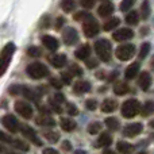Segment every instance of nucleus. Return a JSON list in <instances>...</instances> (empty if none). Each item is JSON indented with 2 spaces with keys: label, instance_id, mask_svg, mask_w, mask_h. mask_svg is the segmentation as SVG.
Returning a JSON list of instances; mask_svg holds the SVG:
<instances>
[{
  "label": "nucleus",
  "instance_id": "49",
  "mask_svg": "<svg viewBox=\"0 0 154 154\" xmlns=\"http://www.w3.org/2000/svg\"><path fill=\"white\" fill-rule=\"evenodd\" d=\"M97 65H99V62L96 61V60H93V58H91V60L88 58V60H87V66L89 68V69H95Z\"/></svg>",
  "mask_w": 154,
  "mask_h": 154
},
{
  "label": "nucleus",
  "instance_id": "28",
  "mask_svg": "<svg viewBox=\"0 0 154 154\" xmlns=\"http://www.w3.org/2000/svg\"><path fill=\"white\" fill-rule=\"evenodd\" d=\"M126 23L130 24V26H137L139 23V15L137 11H130V12L126 15Z\"/></svg>",
  "mask_w": 154,
  "mask_h": 154
},
{
  "label": "nucleus",
  "instance_id": "19",
  "mask_svg": "<svg viewBox=\"0 0 154 154\" xmlns=\"http://www.w3.org/2000/svg\"><path fill=\"white\" fill-rule=\"evenodd\" d=\"M139 68H141V64H139V62H133L131 65H128L127 69L125 70L126 80H133L134 77L139 73Z\"/></svg>",
  "mask_w": 154,
  "mask_h": 154
},
{
  "label": "nucleus",
  "instance_id": "31",
  "mask_svg": "<svg viewBox=\"0 0 154 154\" xmlns=\"http://www.w3.org/2000/svg\"><path fill=\"white\" fill-rule=\"evenodd\" d=\"M153 109H154L153 101H152V100L146 101V103H145V106L141 107V114H142V116H143V118H149L150 115L153 114Z\"/></svg>",
  "mask_w": 154,
  "mask_h": 154
},
{
  "label": "nucleus",
  "instance_id": "37",
  "mask_svg": "<svg viewBox=\"0 0 154 154\" xmlns=\"http://www.w3.org/2000/svg\"><path fill=\"white\" fill-rule=\"evenodd\" d=\"M134 3H135V0H122V3H120V11L122 12L128 11L134 5Z\"/></svg>",
  "mask_w": 154,
  "mask_h": 154
},
{
  "label": "nucleus",
  "instance_id": "15",
  "mask_svg": "<svg viewBox=\"0 0 154 154\" xmlns=\"http://www.w3.org/2000/svg\"><path fill=\"white\" fill-rule=\"evenodd\" d=\"M114 10H115L114 4L109 2H106V3H101V4L99 5L97 14H99V16H101V18H108L109 15H112Z\"/></svg>",
  "mask_w": 154,
  "mask_h": 154
},
{
  "label": "nucleus",
  "instance_id": "24",
  "mask_svg": "<svg viewBox=\"0 0 154 154\" xmlns=\"http://www.w3.org/2000/svg\"><path fill=\"white\" fill-rule=\"evenodd\" d=\"M116 149L120 154H131L133 150H134V146L131 143H128V142H126V141H120V142H118Z\"/></svg>",
  "mask_w": 154,
  "mask_h": 154
},
{
  "label": "nucleus",
  "instance_id": "48",
  "mask_svg": "<svg viewBox=\"0 0 154 154\" xmlns=\"http://www.w3.org/2000/svg\"><path fill=\"white\" fill-rule=\"evenodd\" d=\"M11 141H12V138H11L10 135H7V134H4L2 130H0V142H4V143H11Z\"/></svg>",
  "mask_w": 154,
  "mask_h": 154
},
{
  "label": "nucleus",
  "instance_id": "50",
  "mask_svg": "<svg viewBox=\"0 0 154 154\" xmlns=\"http://www.w3.org/2000/svg\"><path fill=\"white\" fill-rule=\"evenodd\" d=\"M50 106H51V109H53L54 112H57V114H61V112H62V108L60 107V104H57V103H53V101H50Z\"/></svg>",
  "mask_w": 154,
  "mask_h": 154
},
{
  "label": "nucleus",
  "instance_id": "58",
  "mask_svg": "<svg viewBox=\"0 0 154 154\" xmlns=\"http://www.w3.org/2000/svg\"><path fill=\"white\" fill-rule=\"evenodd\" d=\"M7 154H18V153H14V152H10V153H7Z\"/></svg>",
  "mask_w": 154,
  "mask_h": 154
},
{
  "label": "nucleus",
  "instance_id": "46",
  "mask_svg": "<svg viewBox=\"0 0 154 154\" xmlns=\"http://www.w3.org/2000/svg\"><path fill=\"white\" fill-rule=\"evenodd\" d=\"M10 93L12 96H18L19 93H20V85L19 84H15V85H12V87H10Z\"/></svg>",
  "mask_w": 154,
  "mask_h": 154
},
{
  "label": "nucleus",
  "instance_id": "18",
  "mask_svg": "<svg viewBox=\"0 0 154 154\" xmlns=\"http://www.w3.org/2000/svg\"><path fill=\"white\" fill-rule=\"evenodd\" d=\"M138 84H139V88L142 91H147L152 84V76H150L149 72H142L139 75V79H138Z\"/></svg>",
  "mask_w": 154,
  "mask_h": 154
},
{
  "label": "nucleus",
  "instance_id": "20",
  "mask_svg": "<svg viewBox=\"0 0 154 154\" xmlns=\"http://www.w3.org/2000/svg\"><path fill=\"white\" fill-rule=\"evenodd\" d=\"M92 89L91 84L88 81H77L73 85V92L77 93V95H81V93H87Z\"/></svg>",
  "mask_w": 154,
  "mask_h": 154
},
{
  "label": "nucleus",
  "instance_id": "52",
  "mask_svg": "<svg viewBox=\"0 0 154 154\" xmlns=\"http://www.w3.org/2000/svg\"><path fill=\"white\" fill-rule=\"evenodd\" d=\"M64 23H65V19L62 18V16H58V18H57V20H56V29H57V30L61 29Z\"/></svg>",
  "mask_w": 154,
  "mask_h": 154
},
{
  "label": "nucleus",
  "instance_id": "55",
  "mask_svg": "<svg viewBox=\"0 0 154 154\" xmlns=\"http://www.w3.org/2000/svg\"><path fill=\"white\" fill-rule=\"evenodd\" d=\"M103 154H118V153H116V152H114L112 149H104Z\"/></svg>",
  "mask_w": 154,
  "mask_h": 154
},
{
  "label": "nucleus",
  "instance_id": "3",
  "mask_svg": "<svg viewBox=\"0 0 154 154\" xmlns=\"http://www.w3.org/2000/svg\"><path fill=\"white\" fill-rule=\"evenodd\" d=\"M141 103L137 99H128L120 107V114L126 119H133L134 116H137L141 112Z\"/></svg>",
  "mask_w": 154,
  "mask_h": 154
},
{
  "label": "nucleus",
  "instance_id": "27",
  "mask_svg": "<svg viewBox=\"0 0 154 154\" xmlns=\"http://www.w3.org/2000/svg\"><path fill=\"white\" fill-rule=\"evenodd\" d=\"M119 24H120V19L118 18V16H114V18L108 19V20L103 24V30L104 31H111V30L116 29Z\"/></svg>",
  "mask_w": 154,
  "mask_h": 154
},
{
  "label": "nucleus",
  "instance_id": "5",
  "mask_svg": "<svg viewBox=\"0 0 154 154\" xmlns=\"http://www.w3.org/2000/svg\"><path fill=\"white\" fill-rule=\"evenodd\" d=\"M134 54H135V46L133 43H123L115 50V56L119 61H128L134 57Z\"/></svg>",
  "mask_w": 154,
  "mask_h": 154
},
{
  "label": "nucleus",
  "instance_id": "7",
  "mask_svg": "<svg viewBox=\"0 0 154 154\" xmlns=\"http://www.w3.org/2000/svg\"><path fill=\"white\" fill-rule=\"evenodd\" d=\"M15 111L18 112V114L20 115L22 118H24V119H31L32 114H34V111H32V107L30 106V104L27 103L26 100H18V101H15Z\"/></svg>",
  "mask_w": 154,
  "mask_h": 154
},
{
  "label": "nucleus",
  "instance_id": "56",
  "mask_svg": "<svg viewBox=\"0 0 154 154\" xmlns=\"http://www.w3.org/2000/svg\"><path fill=\"white\" fill-rule=\"evenodd\" d=\"M75 154H87V153H85L84 150H77V152H76Z\"/></svg>",
  "mask_w": 154,
  "mask_h": 154
},
{
  "label": "nucleus",
  "instance_id": "35",
  "mask_svg": "<svg viewBox=\"0 0 154 154\" xmlns=\"http://www.w3.org/2000/svg\"><path fill=\"white\" fill-rule=\"evenodd\" d=\"M149 51H150V43L149 42H145V43H142V46H141V50H139V53H138V57L141 60H143V58H146V56L149 54Z\"/></svg>",
  "mask_w": 154,
  "mask_h": 154
},
{
  "label": "nucleus",
  "instance_id": "25",
  "mask_svg": "<svg viewBox=\"0 0 154 154\" xmlns=\"http://www.w3.org/2000/svg\"><path fill=\"white\" fill-rule=\"evenodd\" d=\"M130 91V87H128V84H126V82H116V84L114 85V93L116 96H123L126 95V93Z\"/></svg>",
  "mask_w": 154,
  "mask_h": 154
},
{
  "label": "nucleus",
  "instance_id": "23",
  "mask_svg": "<svg viewBox=\"0 0 154 154\" xmlns=\"http://www.w3.org/2000/svg\"><path fill=\"white\" fill-rule=\"evenodd\" d=\"M61 127H62L64 131L70 133V131H73L77 127V123L72 119V118H62L61 119Z\"/></svg>",
  "mask_w": 154,
  "mask_h": 154
},
{
  "label": "nucleus",
  "instance_id": "16",
  "mask_svg": "<svg viewBox=\"0 0 154 154\" xmlns=\"http://www.w3.org/2000/svg\"><path fill=\"white\" fill-rule=\"evenodd\" d=\"M100 108H101V111L106 112V114H111V112H114L115 109L118 108V103H116V100L108 97V99H106V100L101 101Z\"/></svg>",
  "mask_w": 154,
  "mask_h": 154
},
{
  "label": "nucleus",
  "instance_id": "38",
  "mask_svg": "<svg viewBox=\"0 0 154 154\" xmlns=\"http://www.w3.org/2000/svg\"><path fill=\"white\" fill-rule=\"evenodd\" d=\"M150 15V7H149V0H145L142 3V18L147 19Z\"/></svg>",
  "mask_w": 154,
  "mask_h": 154
},
{
  "label": "nucleus",
  "instance_id": "39",
  "mask_svg": "<svg viewBox=\"0 0 154 154\" xmlns=\"http://www.w3.org/2000/svg\"><path fill=\"white\" fill-rule=\"evenodd\" d=\"M69 73L72 76H81L82 75V69L80 68V65L73 64V65H70V68H69Z\"/></svg>",
  "mask_w": 154,
  "mask_h": 154
},
{
  "label": "nucleus",
  "instance_id": "32",
  "mask_svg": "<svg viewBox=\"0 0 154 154\" xmlns=\"http://www.w3.org/2000/svg\"><path fill=\"white\" fill-rule=\"evenodd\" d=\"M11 146L12 147H15V149H18V150H22V152H29V145L26 143V142H23V141H19V139H12L11 141Z\"/></svg>",
  "mask_w": 154,
  "mask_h": 154
},
{
  "label": "nucleus",
  "instance_id": "33",
  "mask_svg": "<svg viewBox=\"0 0 154 154\" xmlns=\"http://www.w3.org/2000/svg\"><path fill=\"white\" fill-rule=\"evenodd\" d=\"M106 126L109 128V130L116 131L118 128L120 127V123H119V120H118L116 118H107L106 119Z\"/></svg>",
  "mask_w": 154,
  "mask_h": 154
},
{
  "label": "nucleus",
  "instance_id": "40",
  "mask_svg": "<svg viewBox=\"0 0 154 154\" xmlns=\"http://www.w3.org/2000/svg\"><path fill=\"white\" fill-rule=\"evenodd\" d=\"M27 53H29L30 57H41V49L37 48V46H30L29 50H27Z\"/></svg>",
  "mask_w": 154,
  "mask_h": 154
},
{
  "label": "nucleus",
  "instance_id": "4",
  "mask_svg": "<svg viewBox=\"0 0 154 154\" xmlns=\"http://www.w3.org/2000/svg\"><path fill=\"white\" fill-rule=\"evenodd\" d=\"M26 72H27V75L34 80H41V79H45V77L49 76L48 66L43 65L42 62H32V64H30L29 66H27Z\"/></svg>",
  "mask_w": 154,
  "mask_h": 154
},
{
  "label": "nucleus",
  "instance_id": "45",
  "mask_svg": "<svg viewBox=\"0 0 154 154\" xmlns=\"http://www.w3.org/2000/svg\"><path fill=\"white\" fill-rule=\"evenodd\" d=\"M50 84H51V87H54L56 89H61V88H62L61 80L56 79V77H51V79H50Z\"/></svg>",
  "mask_w": 154,
  "mask_h": 154
},
{
  "label": "nucleus",
  "instance_id": "29",
  "mask_svg": "<svg viewBox=\"0 0 154 154\" xmlns=\"http://www.w3.org/2000/svg\"><path fill=\"white\" fill-rule=\"evenodd\" d=\"M61 8H62V11L66 14L72 12V11H75V8H76V2L75 0H62Z\"/></svg>",
  "mask_w": 154,
  "mask_h": 154
},
{
  "label": "nucleus",
  "instance_id": "42",
  "mask_svg": "<svg viewBox=\"0 0 154 154\" xmlns=\"http://www.w3.org/2000/svg\"><path fill=\"white\" fill-rule=\"evenodd\" d=\"M68 114H69V116H76L79 114V109H77V107L73 103L68 104Z\"/></svg>",
  "mask_w": 154,
  "mask_h": 154
},
{
  "label": "nucleus",
  "instance_id": "26",
  "mask_svg": "<svg viewBox=\"0 0 154 154\" xmlns=\"http://www.w3.org/2000/svg\"><path fill=\"white\" fill-rule=\"evenodd\" d=\"M112 143V137L108 133H101V135L97 139V146L99 147H108Z\"/></svg>",
  "mask_w": 154,
  "mask_h": 154
},
{
  "label": "nucleus",
  "instance_id": "36",
  "mask_svg": "<svg viewBox=\"0 0 154 154\" xmlns=\"http://www.w3.org/2000/svg\"><path fill=\"white\" fill-rule=\"evenodd\" d=\"M89 16H92L89 12H87V11H80V12H76L75 14L73 19H75L76 22H84L85 19H88Z\"/></svg>",
  "mask_w": 154,
  "mask_h": 154
},
{
  "label": "nucleus",
  "instance_id": "44",
  "mask_svg": "<svg viewBox=\"0 0 154 154\" xmlns=\"http://www.w3.org/2000/svg\"><path fill=\"white\" fill-rule=\"evenodd\" d=\"M51 101H53V103H57V104H61V103H64V101H65V97H64V95H62V93H54Z\"/></svg>",
  "mask_w": 154,
  "mask_h": 154
},
{
  "label": "nucleus",
  "instance_id": "34",
  "mask_svg": "<svg viewBox=\"0 0 154 154\" xmlns=\"http://www.w3.org/2000/svg\"><path fill=\"white\" fill-rule=\"evenodd\" d=\"M101 131V123L100 122H92L88 126V133L91 135H95V134H99Z\"/></svg>",
  "mask_w": 154,
  "mask_h": 154
},
{
  "label": "nucleus",
  "instance_id": "30",
  "mask_svg": "<svg viewBox=\"0 0 154 154\" xmlns=\"http://www.w3.org/2000/svg\"><path fill=\"white\" fill-rule=\"evenodd\" d=\"M43 137H45L50 143H56V142H58V139H60V134L57 133V131H53V130L43 131Z\"/></svg>",
  "mask_w": 154,
  "mask_h": 154
},
{
  "label": "nucleus",
  "instance_id": "8",
  "mask_svg": "<svg viewBox=\"0 0 154 154\" xmlns=\"http://www.w3.org/2000/svg\"><path fill=\"white\" fill-rule=\"evenodd\" d=\"M20 127V133L26 139H29L31 143H34L35 146H42V141H41L39 138H38L37 133L34 131V128L30 127V126L27 125H23V126H19Z\"/></svg>",
  "mask_w": 154,
  "mask_h": 154
},
{
  "label": "nucleus",
  "instance_id": "1",
  "mask_svg": "<svg viewBox=\"0 0 154 154\" xmlns=\"http://www.w3.org/2000/svg\"><path fill=\"white\" fill-rule=\"evenodd\" d=\"M15 50H16V46L12 42H8L2 49V51H0V77L7 72L8 66L11 64V60H12L14 54H15Z\"/></svg>",
  "mask_w": 154,
  "mask_h": 154
},
{
  "label": "nucleus",
  "instance_id": "43",
  "mask_svg": "<svg viewBox=\"0 0 154 154\" xmlns=\"http://www.w3.org/2000/svg\"><path fill=\"white\" fill-rule=\"evenodd\" d=\"M61 79H62L61 82H64V84H70V82H72V75H70L69 72H62Z\"/></svg>",
  "mask_w": 154,
  "mask_h": 154
},
{
  "label": "nucleus",
  "instance_id": "59",
  "mask_svg": "<svg viewBox=\"0 0 154 154\" xmlns=\"http://www.w3.org/2000/svg\"><path fill=\"white\" fill-rule=\"evenodd\" d=\"M138 154H146V153H145V152H141V153H138Z\"/></svg>",
  "mask_w": 154,
  "mask_h": 154
},
{
  "label": "nucleus",
  "instance_id": "51",
  "mask_svg": "<svg viewBox=\"0 0 154 154\" xmlns=\"http://www.w3.org/2000/svg\"><path fill=\"white\" fill-rule=\"evenodd\" d=\"M61 147H62V150H65V152H69V150H72V143H70L69 141H64Z\"/></svg>",
  "mask_w": 154,
  "mask_h": 154
},
{
  "label": "nucleus",
  "instance_id": "9",
  "mask_svg": "<svg viewBox=\"0 0 154 154\" xmlns=\"http://www.w3.org/2000/svg\"><path fill=\"white\" fill-rule=\"evenodd\" d=\"M2 125L4 126L10 133H18L19 126H20L19 125V122H18V119H16V116L15 115H12V114L4 115V116L2 118Z\"/></svg>",
  "mask_w": 154,
  "mask_h": 154
},
{
  "label": "nucleus",
  "instance_id": "57",
  "mask_svg": "<svg viewBox=\"0 0 154 154\" xmlns=\"http://www.w3.org/2000/svg\"><path fill=\"white\" fill-rule=\"evenodd\" d=\"M3 152H4V150H3V147L0 146V153H3Z\"/></svg>",
  "mask_w": 154,
  "mask_h": 154
},
{
  "label": "nucleus",
  "instance_id": "6",
  "mask_svg": "<svg viewBox=\"0 0 154 154\" xmlns=\"http://www.w3.org/2000/svg\"><path fill=\"white\" fill-rule=\"evenodd\" d=\"M82 31H84L85 37L92 38L99 34V31H100V24H99V22L96 20L93 16H89L88 19H85V20L82 22Z\"/></svg>",
  "mask_w": 154,
  "mask_h": 154
},
{
  "label": "nucleus",
  "instance_id": "21",
  "mask_svg": "<svg viewBox=\"0 0 154 154\" xmlns=\"http://www.w3.org/2000/svg\"><path fill=\"white\" fill-rule=\"evenodd\" d=\"M35 123L39 126H43V127H53V126H56V120L53 119L51 116H49V115H39V116L35 119Z\"/></svg>",
  "mask_w": 154,
  "mask_h": 154
},
{
  "label": "nucleus",
  "instance_id": "11",
  "mask_svg": "<svg viewBox=\"0 0 154 154\" xmlns=\"http://www.w3.org/2000/svg\"><path fill=\"white\" fill-rule=\"evenodd\" d=\"M134 37V31L128 27H123L119 29L116 31L112 32V39L116 41V42H123V41H128Z\"/></svg>",
  "mask_w": 154,
  "mask_h": 154
},
{
  "label": "nucleus",
  "instance_id": "54",
  "mask_svg": "<svg viewBox=\"0 0 154 154\" xmlns=\"http://www.w3.org/2000/svg\"><path fill=\"white\" fill-rule=\"evenodd\" d=\"M49 23H50V20H49V16H43V20H42V23H41V27H48Z\"/></svg>",
  "mask_w": 154,
  "mask_h": 154
},
{
  "label": "nucleus",
  "instance_id": "13",
  "mask_svg": "<svg viewBox=\"0 0 154 154\" xmlns=\"http://www.w3.org/2000/svg\"><path fill=\"white\" fill-rule=\"evenodd\" d=\"M42 43H43V46H45L48 50H50V51H56L57 49L60 48V42H58V39L57 38H54L53 35H43L42 38Z\"/></svg>",
  "mask_w": 154,
  "mask_h": 154
},
{
  "label": "nucleus",
  "instance_id": "47",
  "mask_svg": "<svg viewBox=\"0 0 154 154\" xmlns=\"http://www.w3.org/2000/svg\"><path fill=\"white\" fill-rule=\"evenodd\" d=\"M80 3H81V5L84 8H87V10H89V8H92L93 5H95V0H80Z\"/></svg>",
  "mask_w": 154,
  "mask_h": 154
},
{
  "label": "nucleus",
  "instance_id": "53",
  "mask_svg": "<svg viewBox=\"0 0 154 154\" xmlns=\"http://www.w3.org/2000/svg\"><path fill=\"white\" fill-rule=\"evenodd\" d=\"M43 154H60V153L53 147H48V149H43Z\"/></svg>",
  "mask_w": 154,
  "mask_h": 154
},
{
  "label": "nucleus",
  "instance_id": "41",
  "mask_svg": "<svg viewBox=\"0 0 154 154\" xmlns=\"http://www.w3.org/2000/svg\"><path fill=\"white\" fill-rule=\"evenodd\" d=\"M97 101L95 100V99H89V100L85 101V107H87V109H89V111H95L96 108H97Z\"/></svg>",
  "mask_w": 154,
  "mask_h": 154
},
{
  "label": "nucleus",
  "instance_id": "14",
  "mask_svg": "<svg viewBox=\"0 0 154 154\" xmlns=\"http://www.w3.org/2000/svg\"><path fill=\"white\" fill-rule=\"evenodd\" d=\"M91 56V46L88 43L81 45L79 49L75 51V57L77 60H81V61H87Z\"/></svg>",
  "mask_w": 154,
  "mask_h": 154
},
{
  "label": "nucleus",
  "instance_id": "17",
  "mask_svg": "<svg viewBox=\"0 0 154 154\" xmlns=\"http://www.w3.org/2000/svg\"><path fill=\"white\" fill-rule=\"evenodd\" d=\"M19 95L24 96L26 99H29V100L34 101V103H38V101H39V95H38L35 91L30 89V88L24 87V85H20V93H19Z\"/></svg>",
  "mask_w": 154,
  "mask_h": 154
},
{
  "label": "nucleus",
  "instance_id": "12",
  "mask_svg": "<svg viewBox=\"0 0 154 154\" xmlns=\"http://www.w3.org/2000/svg\"><path fill=\"white\" fill-rule=\"evenodd\" d=\"M143 131V125L142 123H130V125L125 126L123 128V134L128 138H134V137L139 135Z\"/></svg>",
  "mask_w": 154,
  "mask_h": 154
},
{
  "label": "nucleus",
  "instance_id": "22",
  "mask_svg": "<svg viewBox=\"0 0 154 154\" xmlns=\"http://www.w3.org/2000/svg\"><path fill=\"white\" fill-rule=\"evenodd\" d=\"M50 62H51V65H53L54 68L61 69V68H64L65 65H66L68 60H66V56H65V54H57V56L51 57Z\"/></svg>",
  "mask_w": 154,
  "mask_h": 154
},
{
  "label": "nucleus",
  "instance_id": "2",
  "mask_svg": "<svg viewBox=\"0 0 154 154\" xmlns=\"http://www.w3.org/2000/svg\"><path fill=\"white\" fill-rule=\"evenodd\" d=\"M95 51L103 62H109L112 57V45L108 39L101 38L95 42Z\"/></svg>",
  "mask_w": 154,
  "mask_h": 154
},
{
  "label": "nucleus",
  "instance_id": "10",
  "mask_svg": "<svg viewBox=\"0 0 154 154\" xmlns=\"http://www.w3.org/2000/svg\"><path fill=\"white\" fill-rule=\"evenodd\" d=\"M62 39H64L65 45L72 46L79 41V32L75 27H65L62 31Z\"/></svg>",
  "mask_w": 154,
  "mask_h": 154
}]
</instances>
